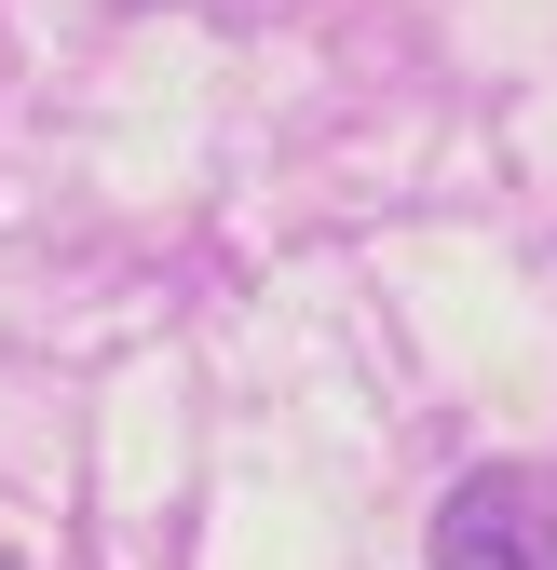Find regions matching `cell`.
I'll return each mask as SVG.
<instances>
[{"instance_id":"6da1fadb","label":"cell","mask_w":557,"mask_h":570,"mask_svg":"<svg viewBox=\"0 0 557 570\" xmlns=\"http://www.w3.org/2000/svg\"><path fill=\"white\" fill-rule=\"evenodd\" d=\"M436 570H557V462H490L449 489Z\"/></svg>"}]
</instances>
